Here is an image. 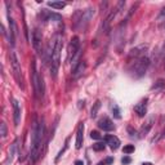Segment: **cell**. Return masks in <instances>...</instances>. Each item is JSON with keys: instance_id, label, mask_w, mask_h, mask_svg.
<instances>
[{"instance_id": "cell-1", "label": "cell", "mask_w": 165, "mask_h": 165, "mask_svg": "<svg viewBox=\"0 0 165 165\" xmlns=\"http://www.w3.org/2000/svg\"><path fill=\"white\" fill-rule=\"evenodd\" d=\"M45 136V124L44 121H35L32 128V141H31V150H30V160L35 163L40 158L43 139Z\"/></svg>"}, {"instance_id": "cell-2", "label": "cell", "mask_w": 165, "mask_h": 165, "mask_svg": "<svg viewBox=\"0 0 165 165\" xmlns=\"http://www.w3.org/2000/svg\"><path fill=\"white\" fill-rule=\"evenodd\" d=\"M62 35L57 34L49 44V65H50V74L53 77H57L58 70H60L61 65V52H62Z\"/></svg>"}, {"instance_id": "cell-3", "label": "cell", "mask_w": 165, "mask_h": 165, "mask_svg": "<svg viewBox=\"0 0 165 165\" xmlns=\"http://www.w3.org/2000/svg\"><path fill=\"white\" fill-rule=\"evenodd\" d=\"M9 60H10V65H12V70H13L14 79H15V81L18 82V85L23 89V88H25V85H23V82H25V81H23L21 63H19V60H18L17 54H15V52H13V50L9 53Z\"/></svg>"}, {"instance_id": "cell-4", "label": "cell", "mask_w": 165, "mask_h": 165, "mask_svg": "<svg viewBox=\"0 0 165 165\" xmlns=\"http://www.w3.org/2000/svg\"><path fill=\"white\" fill-rule=\"evenodd\" d=\"M79 56H80V40L77 36H75L71 39V41H70V44H69V57H67L69 61L72 63V70L79 65L76 62Z\"/></svg>"}, {"instance_id": "cell-5", "label": "cell", "mask_w": 165, "mask_h": 165, "mask_svg": "<svg viewBox=\"0 0 165 165\" xmlns=\"http://www.w3.org/2000/svg\"><path fill=\"white\" fill-rule=\"evenodd\" d=\"M31 71H32V85H34L35 94H36L38 98H40V97H43V94H44V84H43L41 76L39 75V72L36 70L35 61H32V63H31Z\"/></svg>"}, {"instance_id": "cell-6", "label": "cell", "mask_w": 165, "mask_h": 165, "mask_svg": "<svg viewBox=\"0 0 165 165\" xmlns=\"http://www.w3.org/2000/svg\"><path fill=\"white\" fill-rule=\"evenodd\" d=\"M148 66H150V60L143 56V57H141V58H138V60L134 61L133 67H132V72L134 74L136 77H141L146 74Z\"/></svg>"}, {"instance_id": "cell-7", "label": "cell", "mask_w": 165, "mask_h": 165, "mask_svg": "<svg viewBox=\"0 0 165 165\" xmlns=\"http://www.w3.org/2000/svg\"><path fill=\"white\" fill-rule=\"evenodd\" d=\"M75 15H76L75 27H76V29H79V27H82V29H84V27L88 25V22L92 19V17L94 15V9H92V8H88V9H85V10L77 12Z\"/></svg>"}, {"instance_id": "cell-8", "label": "cell", "mask_w": 165, "mask_h": 165, "mask_svg": "<svg viewBox=\"0 0 165 165\" xmlns=\"http://www.w3.org/2000/svg\"><path fill=\"white\" fill-rule=\"evenodd\" d=\"M8 22H9V43L12 46H14L15 36H17V34H18V29H17V25H15L14 19L10 17L9 12H8Z\"/></svg>"}, {"instance_id": "cell-9", "label": "cell", "mask_w": 165, "mask_h": 165, "mask_svg": "<svg viewBox=\"0 0 165 165\" xmlns=\"http://www.w3.org/2000/svg\"><path fill=\"white\" fill-rule=\"evenodd\" d=\"M41 39H43L41 32L38 29H35L32 32V45L39 54H41Z\"/></svg>"}, {"instance_id": "cell-10", "label": "cell", "mask_w": 165, "mask_h": 165, "mask_svg": "<svg viewBox=\"0 0 165 165\" xmlns=\"http://www.w3.org/2000/svg\"><path fill=\"white\" fill-rule=\"evenodd\" d=\"M98 127H99L101 129H103L105 132H111V130L115 129V125H113V123L108 119L107 116H103L99 121H98Z\"/></svg>"}, {"instance_id": "cell-11", "label": "cell", "mask_w": 165, "mask_h": 165, "mask_svg": "<svg viewBox=\"0 0 165 165\" xmlns=\"http://www.w3.org/2000/svg\"><path fill=\"white\" fill-rule=\"evenodd\" d=\"M13 119H14V125L18 127L21 123V106L17 99H13Z\"/></svg>"}, {"instance_id": "cell-12", "label": "cell", "mask_w": 165, "mask_h": 165, "mask_svg": "<svg viewBox=\"0 0 165 165\" xmlns=\"http://www.w3.org/2000/svg\"><path fill=\"white\" fill-rule=\"evenodd\" d=\"M146 49H147V45H139V46H137V48L132 49L130 53H129V60H132V58L134 57V61H136V60H138V58L143 57V52Z\"/></svg>"}, {"instance_id": "cell-13", "label": "cell", "mask_w": 165, "mask_h": 165, "mask_svg": "<svg viewBox=\"0 0 165 165\" xmlns=\"http://www.w3.org/2000/svg\"><path fill=\"white\" fill-rule=\"evenodd\" d=\"M82 141H84V124L80 123L79 128H77V132H76V143H75V147L77 148V150L81 148Z\"/></svg>"}, {"instance_id": "cell-14", "label": "cell", "mask_w": 165, "mask_h": 165, "mask_svg": "<svg viewBox=\"0 0 165 165\" xmlns=\"http://www.w3.org/2000/svg\"><path fill=\"white\" fill-rule=\"evenodd\" d=\"M154 124H155V116H151V117H148V120L142 125V128H141V130H139V134L141 136H146L148 132L151 130V128L154 127Z\"/></svg>"}, {"instance_id": "cell-15", "label": "cell", "mask_w": 165, "mask_h": 165, "mask_svg": "<svg viewBox=\"0 0 165 165\" xmlns=\"http://www.w3.org/2000/svg\"><path fill=\"white\" fill-rule=\"evenodd\" d=\"M106 143L108 144L112 150H117L120 147V139L116 136H106Z\"/></svg>"}, {"instance_id": "cell-16", "label": "cell", "mask_w": 165, "mask_h": 165, "mask_svg": "<svg viewBox=\"0 0 165 165\" xmlns=\"http://www.w3.org/2000/svg\"><path fill=\"white\" fill-rule=\"evenodd\" d=\"M146 102H147V99H144L143 102H141V103H138L134 107V111H136V113L138 116H144L146 115V112H147V107H146Z\"/></svg>"}, {"instance_id": "cell-17", "label": "cell", "mask_w": 165, "mask_h": 165, "mask_svg": "<svg viewBox=\"0 0 165 165\" xmlns=\"http://www.w3.org/2000/svg\"><path fill=\"white\" fill-rule=\"evenodd\" d=\"M84 70H85V62H84V61H80L79 65H77L76 67L72 70V75H74V77H79L80 75H82Z\"/></svg>"}, {"instance_id": "cell-18", "label": "cell", "mask_w": 165, "mask_h": 165, "mask_svg": "<svg viewBox=\"0 0 165 165\" xmlns=\"http://www.w3.org/2000/svg\"><path fill=\"white\" fill-rule=\"evenodd\" d=\"M99 108H101V102H99V101H97L96 103L93 105L92 111H90V117H92V119H96V117H97L98 111H99Z\"/></svg>"}, {"instance_id": "cell-19", "label": "cell", "mask_w": 165, "mask_h": 165, "mask_svg": "<svg viewBox=\"0 0 165 165\" xmlns=\"http://www.w3.org/2000/svg\"><path fill=\"white\" fill-rule=\"evenodd\" d=\"M48 7L53 8V9H63L66 7V3H63V1H48Z\"/></svg>"}, {"instance_id": "cell-20", "label": "cell", "mask_w": 165, "mask_h": 165, "mask_svg": "<svg viewBox=\"0 0 165 165\" xmlns=\"http://www.w3.org/2000/svg\"><path fill=\"white\" fill-rule=\"evenodd\" d=\"M69 142H70V137H69L67 139H66V142H65V146H63V148H62V150H61L60 152H58V155H57V158H56V161H58V160H60V159L62 158V155H63L65 152H66V150H67V148H69Z\"/></svg>"}, {"instance_id": "cell-21", "label": "cell", "mask_w": 165, "mask_h": 165, "mask_svg": "<svg viewBox=\"0 0 165 165\" xmlns=\"http://www.w3.org/2000/svg\"><path fill=\"white\" fill-rule=\"evenodd\" d=\"M0 134H1V138H5L7 134H8V129H7V124L3 123L0 124Z\"/></svg>"}, {"instance_id": "cell-22", "label": "cell", "mask_w": 165, "mask_h": 165, "mask_svg": "<svg viewBox=\"0 0 165 165\" xmlns=\"http://www.w3.org/2000/svg\"><path fill=\"white\" fill-rule=\"evenodd\" d=\"M123 152H124V154H127V155L133 154V152H134V144H127V146H124Z\"/></svg>"}, {"instance_id": "cell-23", "label": "cell", "mask_w": 165, "mask_h": 165, "mask_svg": "<svg viewBox=\"0 0 165 165\" xmlns=\"http://www.w3.org/2000/svg\"><path fill=\"white\" fill-rule=\"evenodd\" d=\"M112 115L115 119H121V115H120V110L117 107V105H113L112 106Z\"/></svg>"}, {"instance_id": "cell-24", "label": "cell", "mask_w": 165, "mask_h": 165, "mask_svg": "<svg viewBox=\"0 0 165 165\" xmlns=\"http://www.w3.org/2000/svg\"><path fill=\"white\" fill-rule=\"evenodd\" d=\"M105 144L102 143V142H98V143H96V144H93V150L94 151H103L105 150Z\"/></svg>"}, {"instance_id": "cell-25", "label": "cell", "mask_w": 165, "mask_h": 165, "mask_svg": "<svg viewBox=\"0 0 165 165\" xmlns=\"http://www.w3.org/2000/svg\"><path fill=\"white\" fill-rule=\"evenodd\" d=\"M164 85H165V81H164L163 79H159L158 81H156V84H155L154 86H152L151 89H159V88H163Z\"/></svg>"}, {"instance_id": "cell-26", "label": "cell", "mask_w": 165, "mask_h": 165, "mask_svg": "<svg viewBox=\"0 0 165 165\" xmlns=\"http://www.w3.org/2000/svg\"><path fill=\"white\" fill-rule=\"evenodd\" d=\"M90 137H92L93 139H101V134L97 130H93L92 133H90Z\"/></svg>"}, {"instance_id": "cell-27", "label": "cell", "mask_w": 165, "mask_h": 165, "mask_svg": "<svg viewBox=\"0 0 165 165\" xmlns=\"http://www.w3.org/2000/svg\"><path fill=\"white\" fill-rule=\"evenodd\" d=\"M128 133H129V136H130V137H136V138L138 137V136H137V132L132 127H128Z\"/></svg>"}, {"instance_id": "cell-28", "label": "cell", "mask_w": 165, "mask_h": 165, "mask_svg": "<svg viewBox=\"0 0 165 165\" xmlns=\"http://www.w3.org/2000/svg\"><path fill=\"white\" fill-rule=\"evenodd\" d=\"M130 161H132V159L129 158V156H124V158L121 159V163H123L124 165H128V164H130Z\"/></svg>"}, {"instance_id": "cell-29", "label": "cell", "mask_w": 165, "mask_h": 165, "mask_svg": "<svg viewBox=\"0 0 165 165\" xmlns=\"http://www.w3.org/2000/svg\"><path fill=\"white\" fill-rule=\"evenodd\" d=\"M113 163V159L112 158H107L106 159V164H112Z\"/></svg>"}, {"instance_id": "cell-30", "label": "cell", "mask_w": 165, "mask_h": 165, "mask_svg": "<svg viewBox=\"0 0 165 165\" xmlns=\"http://www.w3.org/2000/svg\"><path fill=\"white\" fill-rule=\"evenodd\" d=\"M161 17H165V7L163 8V10H161V13H160V18Z\"/></svg>"}, {"instance_id": "cell-31", "label": "cell", "mask_w": 165, "mask_h": 165, "mask_svg": "<svg viewBox=\"0 0 165 165\" xmlns=\"http://www.w3.org/2000/svg\"><path fill=\"white\" fill-rule=\"evenodd\" d=\"M75 165H84V163H82L81 160H76V161H75Z\"/></svg>"}, {"instance_id": "cell-32", "label": "cell", "mask_w": 165, "mask_h": 165, "mask_svg": "<svg viewBox=\"0 0 165 165\" xmlns=\"http://www.w3.org/2000/svg\"><path fill=\"white\" fill-rule=\"evenodd\" d=\"M143 165H152L151 163H143Z\"/></svg>"}]
</instances>
